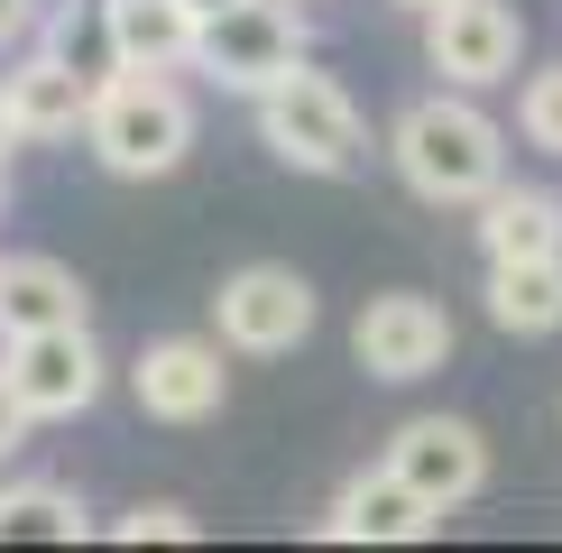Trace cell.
<instances>
[{
    "label": "cell",
    "mask_w": 562,
    "mask_h": 553,
    "mask_svg": "<svg viewBox=\"0 0 562 553\" xmlns=\"http://www.w3.org/2000/svg\"><path fill=\"white\" fill-rule=\"evenodd\" d=\"M387 157H396V176H406L425 203H480L488 184H507V129L488 121L461 83L396 111Z\"/></svg>",
    "instance_id": "6da1fadb"
},
{
    "label": "cell",
    "mask_w": 562,
    "mask_h": 553,
    "mask_svg": "<svg viewBox=\"0 0 562 553\" xmlns=\"http://www.w3.org/2000/svg\"><path fill=\"white\" fill-rule=\"evenodd\" d=\"M83 148L102 157L111 176H130V184L176 176L184 148H194V102H184L176 75H157V65H111V75L92 83Z\"/></svg>",
    "instance_id": "7a4b0ae2"
},
{
    "label": "cell",
    "mask_w": 562,
    "mask_h": 553,
    "mask_svg": "<svg viewBox=\"0 0 562 553\" xmlns=\"http://www.w3.org/2000/svg\"><path fill=\"white\" fill-rule=\"evenodd\" d=\"M259 138L286 157L295 176H360V167H369V121H360V102H350L333 75H314V65H295L286 83L259 92Z\"/></svg>",
    "instance_id": "3957f363"
},
{
    "label": "cell",
    "mask_w": 562,
    "mask_h": 553,
    "mask_svg": "<svg viewBox=\"0 0 562 553\" xmlns=\"http://www.w3.org/2000/svg\"><path fill=\"white\" fill-rule=\"evenodd\" d=\"M295 65H304V19L286 0H240V10L203 19V37H194V75H213L222 92H249V102L268 83H286Z\"/></svg>",
    "instance_id": "277c9868"
},
{
    "label": "cell",
    "mask_w": 562,
    "mask_h": 553,
    "mask_svg": "<svg viewBox=\"0 0 562 553\" xmlns=\"http://www.w3.org/2000/svg\"><path fill=\"white\" fill-rule=\"evenodd\" d=\"M0 379L19 387V406L37 415V425H65V415H83L92 397H102V351H92L83 323H65V332H19L0 341Z\"/></svg>",
    "instance_id": "5b68a950"
},
{
    "label": "cell",
    "mask_w": 562,
    "mask_h": 553,
    "mask_svg": "<svg viewBox=\"0 0 562 553\" xmlns=\"http://www.w3.org/2000/svg\"><path fill=\"white\" fill-rule=\"evenodd\" d=\"M517 56H526V19L507 0H442V10H425V65L442 83L488 92L517 75Z\"/></svg>",
    "instance_id": "8992f818"
},
{
    "label": "cell",
    "mask_w": 562,
    "mask_h": 553,
    "mask_svg": "<svg viewBox=\"0 0 562 553\" xmlns=\"http://www.w3.org/2000/svg\"><path fill=\"white\" fill-rule=\"evenodd\" d=\"M213 314H222V351L277 360V351H295V341L314 332V286H304L295 268H268V259H259V268L222 276Z\"/></svg>",
    "instance_id": "52a82bcc"
},
{
    "label": "cell",
    "mask_w": 562,
    "mask_h": 553,
    "mask_svg": "<svg viewBox=\"0 0 562 553\" xmlns=\"http://www.w3.org/2000/svg\"><path fill=\"white\" fill-rule=\"evenodd\" d=\"M350 351H360L369 379L406 387V379H434L452 360V314L434 295H369L360 323H350Z\"/></svg>",
    "instance_id": "ba28073f"
},
{
    "label": "cell",
    "mask_w": 562,
    "mask_h": 553,
    "mask_svg": "<svg viewBox=\"0 0 562 553\" xmlns=\"http://www.w3.org/2000/svg\"><path fill=\"white\" fill-rule=\"evenodd\" d=\"M130 397H138V415H157V425H203V415H222V397H231L222 341H194V332L148 341V351L130 360Z\"/></svg>",
    "instance_id": "9c48e42d"
},
{
    "label": "cell",
    "mask_w": 562,
    "mask_h": 553,
    "mask_svg": "<svg viewBox=\"0 0 562 553\" xmlns=\"http://www.w3.org/2000/svg\"><path fill=\"white\" fill-rule=\"evenodd\" d=\"M387 471L406 479V489H425L434 507H461V498H480V479H488V443L461 415H415V425L387 433Z\"/></svg>",
    "instance_id": "30bf717a"
},
{
    "label": "cell",
    "mask_w": 562,
    "mask_h": 553,
    "mask_svg": "<svg viewBox=\"0 0 562 553\" xmlns=\"http://www.w3.org/2000/svg\"><path fill=\"white\" fill-rule=\"evenodd\" d=\"M434 517H442V507L425 489H406V479L379 461V471H360V479L333 489L323 535H333V544H415V535H434Z\"/></svg>",
    "instance_id": "8fae6325"
},
{
    "label": "cell",
    "mask_w": 562,
    "mask_h": 553,
    "mask_svg": "<svg viewBox=\"0 0 562 553\" xmlns=\"http://www.w3.org/2000/svg\"><path fill=\"white\" fill-rule=\"evenodd\" d=\"M92 83L102 75H75L65 46H37V56H19L10 75H0V92H10V111H19L29 138H75L92 121Z\"/></svg>",
    "instance_id": "7c38bea8"
},
{
    "label": "cell",
    "mask_w": 562,
    "mask_h": 553,
    "mask_svg": "<svg viewBox=\"0 0 562 553\" xmlns=\"http://www.w3.org/2000/svg\"><path fill=\"white\" fill-rule=\"evenodd\" d=\"M203 19L184 0H102V46L111 65H157V75H184L194 65Z\"/></svg>",
    "instance_id": "4fadbf2b"
},
{
    "label": "cell",
    "mask_w": 562,
    "mask_h": 553,
    "mask_svg": "<svg viewBox=\"0 0 562 553\" xmlns=\"http://www.w3.org/2000/svg\"><path fill=\"white\" fill-rule=\"evenodd\" d=\"M480 249L488 259H562V194H544V184H488Z\"/></svg>",
    "instance_id": "5bb4252c"
},
{
    "label": "cell",
    "mask_w": 562,
    "mask_h": 553,
    "mask_svg": "<svg viewBox=\"0 0 562 553\" xmlns=\"http://www.w3.org/2000/svg\"><path fill=\"white\" fill-rule=\"evenodd\" d=\"M83 323V286L65 259H0V341Z\"/></svg>",
    "instance_id": "9a60e30c"
},
{
    "label": "cell",
    "mask_w": 562,
    "mask_h": 553,
    "mask_svg": "<svg viewBox=\"0 0 562 553\" xmlns=\"http://www.w3.org/2000/svg\"><path fill=\"white\" fill-rule=\"evenodd\" d=\"M488 323L498 332H562V259H488Z\"/></svg>",
    "instance_id": "2e32d148"
},
{
    "label": "cell",
    "mask_w": 562,
    "mask_h": 553,
    "mask_svg": "<svg viewBox=\"0 0 562 553\" xmlns=\"http://www.w3.org/2000/svg\"><path fill=\"white\" fill-rule=\"evenodd\" d=\"M0 544H83V498L65 479H19L0 489Z\"/></svg>",
    "instance_id": "e0dca14e"
},
{
    "label": "cell",
    "mask_w": 562,
    "mask_h": 553,
    "mask_svg": "<svg viewBox=\"0 0 562 553\" xmlns=\"http://www.w3.org/2000/svg\"><path fill=\"white\" fill-rule=\"evenodd\" d=\"M517 129H526V148L562 157V65H535V75H526V92H517Z\"/></svg>",
    "instance_id": "ac0fdd59"
},
{
    "label": "cell",
    "mask_w": 562,
    "mask_h": 553,
    "mask_svg": "<svg viewBox=\"0 0 562 553\" xmlns=\"http://www.w3.org/2000/svg\"><path fill=\"white\" fill-rule=\"evenodd\" d=\"M111 535H121V544H184V535H194V517L157 498V507H130V517L111 526Z\"/></svg>",
    "instance_id": "d6986e66"
},
{
    "label": "cell",
    "mask_w": 562,
    "mask_h": 553,
    "mask_svg": "<svg viewBox=\"0 0 562 553\" xmlns=\"http://www.w3.org/2000/svg\"><path fill=\"white\" fill-rule=\"evenodd\" d=\"M29 425H37V415L19 406V387H10V379H0V461H10V452H29Z\"/></svg>",
    "instance_id": "ffe728a7"
},
{
    "label": "cell",
    "mask_w": 562,
    "mask_h": 553,
    "mask_svg": "<svg viewBox=\"0 0 562 553\" xmlns=\"http://www.w3.org/2000/svg\"><path fill=\"white\" fill-rule=\"evenodd\" d=\"M19 29H29V0H0V46H10Z\"/></svg>",
    "instance_id": "44dd1931"
},
{
    "label": "cell",
    "mask_w": 562,
    "mask_h": 553,
    "mask_svg": "<svg viewBox=\"0 0 562 553\" xmlns=\"http://www.w3.org/2000/svg\"><path fill=\"white\" fill-rule=\"evenodd\" d=\"M19 138H29V129H19V111H10V92H0V157H10Z\"/></svg>",
    "instance_id": "7402d4cb"
},
{
    "label": "cell",
    "mask_w": 562,
    "mask_h": 553,
    "mask_svg": "<svg viewBox=\"0 0 562 553\" xmlns=\"http://www.w3.org/2000/svg\"><path fill=\"white\" fill-rule=\"evenodd\" d=\"M184 10H194V19H222V10H240V0H184Z\"/></svg>",
    "instance_id": "603a6c76"
},
{
    "label": "cell",
    "mask_w": 562,
    "mask_h": 553,
    "mask_svg": "<svg viewBox=\"0 0 562 553\" xmlns=\"http://www.w3.org/2000/svg\"><path fill=\"white\" fill-rule=\"evenodd\" d=\"M396 10H415V19H425V10H442V0H396Z\"/></svg>",
    "instance_id": "cb8c5ba5"
},
{
    "label": "cell",
    "mask_w": 562,
    "mask_h": 553,
    "mask_svg": "<svg viewBox=\"0 0 562 553\" xmlns=\"http://www.w3.org/2000/svg\"><path fill=\"white\" fill-rule=\"evenodd\" d=\"M0 203H10V176H0Z\"/></svg>",
    "instance_id": "d4e9b609"
}]
</instances>
